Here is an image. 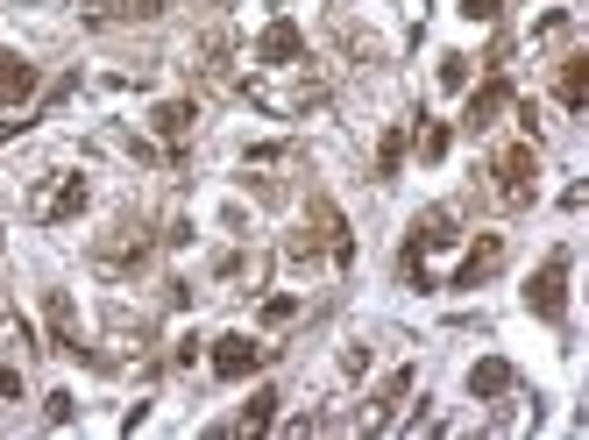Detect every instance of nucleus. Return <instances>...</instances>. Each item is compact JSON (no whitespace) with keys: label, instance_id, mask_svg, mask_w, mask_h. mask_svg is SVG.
<instances>
[{"label":"nucleus","instance_id":"1","mask_svg":"<svg viewBox=\"0 0 589 440\" xmlns=\"http://www.w3.org/2000/svg\"><path fill=\"white\" fill-rule=\"evenodd\" d=\"M284 256H292V270H313V263L348 270L356 263V234H348L341 207H334V199H306V228L284 242Z\"/></svg>","mask_w":589,"mask_h":440},{"label":"nucleus","instance_id":"2","mask_svg":"<svg viewBox=\"0 0 589 440\" xmlns=\"http://www.w3.org/2000/svg\"><path fill=\"white\" fill-rule=\"evenodd\" d=\"M454 242H462V220H454L448 207H427V213L412 220L406 249H398V270H406L412 292H441V277L427 270V256H433V249H454Z\"/></svg>","mask_w":589,"mask_h":440},{"label":"nucleus","instance_id":"3","mask_svg":"<svg viewBox=\"0 0 589 440\" xmlns=\"http://www.w3.org/2000/svg\"><path fill=\"white\" fill-rule=\"evenodd\" d=\"M491 192H497V207H533V192H540V149L533 143H512V149H497L491 157Z\"/></svg>","mask_w":589,"mask_h":440},{"label":"nucleus","instance_id":"4","mask_svg":"<svg viewBox=\"0 0 589 440\" xmlns=\"http://www.w3.org/2000/svg\"><path fill=\"white\" fill-rule=\"evenodd\" d=\"M568 270H576V256H568V249H547V263L526 277V313L547 319V327L568 319Z\"/></svg>","mask_w":589,"mask_h":440},{"label":"nucleus","instance_id":"5","mask_svg":"<svg viewBox=\"0 0 589 440\" xmlns=\"http://www.w3.org/2000/svg\"><path fill=\"white\" fill-rule=\"evenodd\" d=\"M114 234H122V242H99V249H93V263L107 270V277H128V270H143L149 249L164 242V234H149V220H122Z\"/></svg>","mask_w":589,"mask_h":440},{"label":"nucleus","instance_id":"6","mask_svg":"<svg viewBox=\"0 0 589 440\" xmlns=\"http://www.w3.org/2000/svg\"><path fill=\"white\" fill-rule=\"evenodd\" d=\"M497 270H504V234H476V249L454 263V277L441 284V292H476V284H491Z\"/></svg>","mask_w":589,"mask_h":440},{"label":"nucleus","instance_id":"7","mask_svg":"<svg viewBox=\"0 0 589 440\" xmlns=\"http://www.w3.org/2000/svg\"><path fill=\"white\" fill-rule=\"evenodd\" d=\"M263 363H271V348H263V342H249V334H221V342H213V377H221V384L256 377Z\"/></svg>","mask_w":589,"mask_h":440},{"label":"nucleus","instance_id":"8","mask_svg":"<svg viewBox=\"0 0 589 440\" xmlns=\"http://www.w3.org/2000/svg\"><path fill=\"white\" fill-rule=\"evenodd\" d=\"M512 99H518V93H512V78H504V72H491V78H483L476 93H469V107H462V128H469V135H483V128H491L504 107H512Z\"/></svg>","mask_w":589,"mask_h":440},{"label":"nucleus","instance_id":"9","mask_svg":"<svg viewBox=\"0 0 589 440\" xmlns=\"http://www.w3.org/2000/svg\"><path fill=\"white\" fill-rule=\"evenodd\" d=\"M86 199H93V192H86V178H72V171H64V178L36 199V207H29V213H36L43 228H57V220H78V213H86Z\"/></svg>","mask_w":589,"mask_h":440},{"label":"nucleus","instance_id":"10","mask_svg":"<svg viewBox=\"0 0 589 440\" xmlns=\"http://www.w3.org/2000/svg\"><path fill=\"white\" fill-rule=\"evenodd\" d=\"M43 86V72L22 57V50H0V107H29Z\"/></svg>","mask_w":589,"mask_h":440},{"label":"nucleus","instance_id":"11","mask_svg":"<svg viewBox=\"0 0 589 440\" xmlns=\"http://www.w3.org/2000/svg\"><path fill=\"white\" fill-rule=\"evenodd\" d=\"M412 384H419V369H412V363H406V369H391V377H383V391L369 398V419H362V427H369V433H383V427H391V419H398V405L412 398Z\"/></svg>","mask_w":589,"mask_h":440},{"label":"nucleus","instance_id":"12","mask_svg":"<svg viewBox=\"0 0 589 440\" xmlns=\"http://www.w3.org/2000/svg\"><path fill=\"white\" fill-rule=\"evenodd\" d=\"M298 57H306V36H298V22H271V29L256 36V64H263V72H277V64H298Z\"/></svg>","mask_w":589,"mask_h":440},{"label":"nucleus","instance_id":"13","mask_svg":"<svg viewBox=\"0 0 589 440\" xmlns=\"http://www.w3.org/2000/svg\"><path fill=\"white\" fill-rule=\"evenodd\" d=\"M504 391H518V369L504 363V355H483V363L469 369V398L491 405V398H504Z\"/></svg>","mask_w":589,"mask_h":440},{"label":"nucleus","instance_id":"14","mask_svg":"<svg viewBox=\"0 0 589 440\" xmlns=\"http://www.w3.org/2000/svg\"><path fill=\"white\" fill-rule=\"evenodd\" d=\"M554 93H561L568 114L589 107V57H582V50H568V57H561V78H554Z\"/></svg>","mask_w":589,"mask_h":440},{"label":"nucleus","instance_id":"15","mask_svg":"<svg viewBox=\"0 0 589 440\" xmlns=\"http://www.w3.org/2000/svg\"><path fill=\"white\" fill-rule=\"evenodd\" d=\"M192 122H199V107H192V99H164V107L149 114V128H157L164 143H185V135H192Z\"/></svg>","mask_w":589,"mask_h":440},{"label":"nucleus","instance_id":"16","mask_svg":"<svg viewBox=\"0 0 589 440\" xmlns=\"http://www.w3.org/2000/svg\"><path fill=\"white\" fill-rule=\"evenodd\" d=\"M398 171H406V122H391L383 143H377V185H391Z\"/></svg>","mask_w":589,"mask_h":440},{"label":"nucleus","instance_id":"17","mask_svg":"<svg viewBox=\"0 0 589 440\" xmlns=\"http://www.w3.org/2000/svg\"><path fill=\"white\" fill-rule=\"evenodd\" d=\"M277 405H284L277 391H256V398H249V405H242V419H234V427H228V433H271V419H277Z\"/></svg>","mask_w":589,"mask_h":440},{"label":"nucleus","instance_id":"18","mask_svg":"<svg viewBox=\"0 0 589 440\" xmlns=\"http://www.w3.org/2000/svg\"><path fill=\"white\" fill-rule=\"evenodd\" d=\"M448 143H454V135H448L441 122H427V128H419V164H441V157H448Z\"/></svg>","mask_w":589,"mask_h":440},{"label":"nucleus","instance_id":"19","mask_svg":"<svg viewBox=\"0 0 589 440\" xmlns=\"http://www.w3.org/2000/svg\"><path fill=\"white\" fill-rule=\"evenodd\" d=\"M441 86H448V93L469 86V57H462V50H448V57H441Z\"/></svg>","mask_w":589,"mask_h":440},{"label":"nucleus","instance_id":"20","mask_svg":"<svg viewBox=\"0 0 589 440\" xmlns=\"http://www.w3.org/2000/svg\"><path fill=\"white\" fill-rule=\"evenodd\" d=\"M284 319H298V298H263V327H284Z\"/></svg>","mask_w":589,"mask_h":440},{"label":"nucleus","instance_id":"21","mask_svg":"<svg viewBox=\"0 0 589 440\" xmlns=\"http://www.w3.org/2000/svg\"><path fill=\"white\" fill-rule=\"evenodd\" d=\"M43 412H50V427H72V412H78V405H72V391H50Z\"/></svg>","mask_w":589,"mask_h":440},{"label":"nucleus","instance_id":"22","mask_svg":"<svg viewBox=\"0 0 589 440\" xmlns=\"http://www.w3.org/2000/svg\"><path fill=\"white\" fill-rule=\"evenodd\" d=\"M462 14H469V22H497L504 0H462Z\"/></svg>","mask_w":589,"mask_h":440},{"label":"nucleus","instance_id":"23","mask_svg":"<svg viewBox=\"0 0 589 440\" xmlns=\"http://www.w3.org/2000/svg\"><path fill=\"white\" fill-rule=\"evenodd\" d=\"M0 398H22V377H14V369H0Z\"/></svg>","mask_w":589,"mask_h":440}]
</instances>
